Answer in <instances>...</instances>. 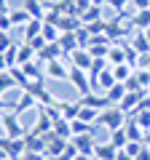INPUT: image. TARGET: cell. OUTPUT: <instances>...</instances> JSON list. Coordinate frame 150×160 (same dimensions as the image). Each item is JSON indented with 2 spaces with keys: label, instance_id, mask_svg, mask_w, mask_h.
Here are the masks:
<instances>
[{
  "label": "cell",
  "instance_id": "17",
  "mask_svg": "<svg viewBox=\"0 0 150 160\" xmlns=\"http://www.w3.org/2000/svg\"><path fill=\"white\" fill-rule=\"evenodd\" d=\"M126 86H123V83H115V86L110 88L107 93H104V96H107V102H110V107H118V104L123 102V96H126Z\"/></svg>",
  "mask_w": 150,
  "mask_h": 160
},
{
  "label": "cell",
  "instance_id": "44",
  "mask_svg": "<svg viewBox=\"0 0 150 160\" xmlns=\"http://www.w3.org/2000/svg\"><path fill=\"white\" fill-rule=\"evenodd\" d=\"M0 160H11V158L6 155V149H3V147H0Z\"/></svg>",
  "mask_w": 150,
  "mask_h": 160
},
{
  "label": "cell",
  "instance_id": "2",
  "mask_svg": "<svg viewBox=\"0 0 150 160\" xmlns=\"http://www.w3.org/2000/svg\"><path fill=\"white\" fill-rule=\"evenodd\" d=\"M126 120H129V115L123 112L121 107H107V109H102L99 112V126H104L107 131H118V128H123L126 126Z\"/></svg>",
  "mask_w": 150,
  "mask_h": 160
},
{
  "label": "cell",
  "instance_id": "28",
  "mask_svg": "<svg viewBox=\"0 0 150 160\" xmlns=\"http://www.w3.org/2000/svg\"><path fill=\"white\" fill-rule=\"evenodd\" d=\"M35 99H38V104H40V107H54L59 96H54L51 91H46V88H40V91L35 93Z\"/></svg>",
  "mask_w": 150,
  "mask_h": 160
},
{
  "label": "cell",
  "instance_id": "43",
  "mask_svg": "<svg viewBox=\"0 0 150 160\" xmlns=\"http://www.w3.org/2000/svg\"><path fill=\"white\" fill-rule=\"evenodd\" d=\"M104 3H110V0H91V6H99V8H102Z\"/></svg>",
  "mask_w": 150,
  "mask_h": 160
},
{
  "label": "cell",
  "instance_id": "32",
  "mask_svg": "<svg viewBox=\"0 0 150 160\" xmlns=\"http://www.w3.org/2000/svg\"><path fill=\"white\" fill-rule=\"evenodd\" d=\"M99 13H102V8H99V6H91V8L81 16V22H83V24H97V22H102Z\"/></svg>",
  "mask_w": 150,
  "mask_h": 160
},
{
  "label": "cell",
  "instance_id": "9",
  "mask_svg": "<svg viewBox=\"0 0 150 160\" xmlns=\"http://www.w3.org/2000/svg\"><path fill=\"white\" fill-rule=\"evenodd\" d=\"M81 104H83V107H94V109H99V112L110 107L107 96H104V93H99V91H88V93H83V96H81Z\"/></svg>",
  "mask_w": 150,
  "mask_h": 160
},
{
  "label": "cell",
  "instance_id": "19",
  "mask_svg": "<svg viewBox=\"0 0 150 160\" xmlns=\"http://www.w3.org/2000/svg\"><path fill=\"white\" fill-rule=\"evenodd\" d=\"M131 48L137 53H150V35L147 32H139L131 38Z\"/></svg>",
  "mask_w": 150,
  "mask_h": 160
},
{
  "label": "cell",
  "instance_id": "26",
  "mask_svg": "<svg viewBox=\"0 0 150 160\" xmlns=\"http://www.w3.org/2000/svg\"><path fill=\"white\" fill-rule=\"evenodd\" d=\"M13 88H19L16 80H13V75L11 72H0V96L8 93V91H13Z\"/></svg>",
  "mask_w": 150,
  "mask_h": 160
},
{
  "label": "cell",
  "instance_id": "36",
  "mask_svg": "<svg viewBox=\"0 0 150 160\" xmlns=\"http://www.w3.org/2000/svg\"><path fill=\"white\" fill-rule=\"evenodd\" d=\"M0 32H13V22H11V13H3V16H0Z\"/></svg>",
  "mask_w": 150,
  "mask_h": 160
},
{
  "label": "cell",
  "instance_id": "15",
  "mask_svg": "<svg viewBox=\"0 0 150 160\" xmlns=\"http://www.w3.org/2000/svg\"><path fill=\"white\" fill-rule=\"evenodd\" d=\"M131 27H137L139 32H150V8L134 13V16H131Z\"/></svg>",
  "mask_w": 150,
  "mask_h": 160
},
{
  "label": "cell",
  "instance_id": "11",
  "mask_svg": "<svg viewBox=\"0 0 150 160\" xmlns=\"http://www.w3.org/2000/svg\"><path fill=\"white\" fill-rule=\"evenodd\" d=\"M115 155L118 149L110 142H97V147H94V160H115Z\"/></svg>",
  "mask_w": 150,
  "mask_h": 160
},
{
  "label": "cell",
  "instance_id": "23",
  "mask_svg": "<svg viewBox=\"0 0 150 160\" xmlns=\"http://www.w3.org/2000/svg\"><path fill=\"white\" fill-rule=\"evenodd\" d=\"M29 19H32V13H29L24 6H22V8H13V11H11V22H13V29H16V27H24V24H27Z\"/></svg>",
  "mask_w": 150,
  "mask_h": 160
},
{
  "label": "cell",
  "instance_id": "10",
  "mask_svg": "<svg viewBox=\"0 0 150 160\" xmlns=\"http://www.w3.org/2000/svg\"><path fill=\"white\" fill-rule=\"evenodd\" d=\"M54 107L59 109V115H62L64 120H75L78 112H81V102H64V99H56Z\"/></svg>",
  "mask_w": 150,
  "mask_h": 160
},
{
  "label": "cell",
  "instance_id": "37",
  "mask_svg": "<svg viewBox=\"0 0 150 160\" xmlns=\"http://www.w3.org/2000/svg\"><path fill=\"white\" fill-rule=\"evenodd\" d=\"M22 160H48V155L46 152H24Z\"/></svg>",
  "mask_w": 150,
  "mask_h": 160
},
{
  "label": "cell",
  "instance_id": "25",
  "mask_svg": "<svg viewBox=\"0 0 150 160\" xmlns=\"http://www.w3.org/2000/svg\"><path fill=\"white\" fill-rule=\"evenodd\" d=\"M110 46H113V43H88V53H91L94 59H107Z\"/></svg>",
  "mask_w": 150,
  "mask_h": 160
},
{
  "label": "cell",
  "instance_id": "34",
  "mask_svg": "<svg viewBox=\"0 0 150 160\" xmlns=\"http://www.w3.org/2000/svg\"><path fill=\"white\" fill-rule=\"evenodd\" d=\"M13 43H16V40L11 38V32H0V53H6Z\"/></svg>",
  "mask_w": 150,
  "mask_h": 160
},
{
  "label": "cell",
  "instance_id": "31",
  "mask_svg": "<svg viewBox=\"0 0 150 160\" xmlns=\"http://www.w3.org/2000/svg\"><path fill=\"white\" fill-rule=\"evenodd\" d=\"M78 120H83V123H97V120H99V109H94V107H83V104H81Z\"/></svg>",
  "mask_w": 150,
  "mask_h": 160
},
{
  "label": "cell",
  "instance_id": "8",
  "mask_svg": "<svg viewBox=\"0 0 150 160\" xmlns=\"http://www.w3.org/2000/svg\"><path fill=\"white\" fill-rule=\"evenodd\" d=\"M29 131L38 133V136H46L48 131H54V120H51V115L46 112V107L38 109V120H35V126L29 128Z\"/></svg>",
  "mask_w": 150,
  "mask_h": 160
},
{
  "label": "cell",
  "instance_id": "16",
  "mask_svg": "<svg viewBox=\"0 0 150 160\" xmlns=\"http://www.w3.org/2000/svg\"><path fill=\"white\" fill-rule=\"evenodd\" d=\"M107 64L115 67V64H126V46H110V53H107Z\"/></svg>",
  "mask_w": 150,
  "mask_h": 160
},
{
  "label": "cell",
  "instance_id": "47",
  "mask_svg": "<svg viewBox=\"0 0 150 160\" xmlns=\"http://www.w3.org/2000/svg\"><path fill=\"white\" fill-rule=\"evenodd\" d=\"M147 93H150V91H147Z\"/></svg>",
  "mask_w": 150,
  "mask_h": 160
},
{
  "label": "cell",
  "instance_id": "24",
  "mask_svg": "<svg viewBox=\"0 0 150 160\" xmlns=\"http://www.w3.org/2000/svg\"><path fill=\"white\" fill-rule=\"evenodd\" d=\"M54 133H56V136H62V139H72V123H70V120H64V118H59L56 123H54Z\"/></svg>",
  "mask_w": 150,
  "mask_h": 160
},
{
  "label": "cell",
  "instance_id": "29",
  "mask_svg": "<svg viewBox=\"0 0 150 160\" xmlns=\"http://www.w3.org/2000/svg\"><path fill=\"white\" fill-rule=\"evenodd\" d=\"M113 75H115L118 83H126V80L134 75V69L129 67V64H115V67H113Z\"/></svg>",
  "mask_w": 150,
  "mask_h": 160
},
{
  "label": "cell",
  "instance_id": "4",
  "mask_svg": "<svg viewBox=\"0 0 150 160\" xmlns=\"http://www.w3.org/2000/svg\"><path fill=\"white\" fill-rule=\"evenodd\" d=\"M46 78H51V80H70V64L64 62V59L46 62Z\"/></svg>",
  "mask_w": 150,
  "mask_h": 160
},
{
  "label": "cell",
  "instance_id": "1",
  "mask_svg": "<svg viewBox=\"0 0 150 160\" xmlns=\"http://www.w3.org/2000/svg\"><path fill=\"white\" fill-rule=\"evenodd\" d=\"M0 128H3V136H8V139H24L27 131H29V128H24V123L19 120V115L13 112V109L3 112V118H0Z\"/></svg>",
  "mask_w": 150,
  "mask_h": 160
},
{
  "label": "cell",
  "instance_id": "35",
  "mask_svg": "<svg viewBox=\"0 0 150 160\" xmlns=\"http://www.w3.org/2000/svg\"><path fill=\"white\" fill-rule=\"evenodd\" d=\"M142 147H145V142H129V144H126L123 149H126V152L131 155V158H137V155L142 152Z\"/></svg>",
  "mask_w": 150,
  "mask_h": 160
},
{
  "label": "cell",
  "instance_id": "30",
  "mask_svg": "<svg viewBox=\"0 0 150 160\" xmlns=\"http://www.w3.org/2000/svg\"><path fill=\"white\" fill-rule=\"evenodd\" d=\"M131 118H134V120L139 123V128L150 131V107H142V109H137V112H134Z\"/></svg>",
  "mask_w": 150,
  "mask_h": 160
},
{
  "label": "cell",
  "instance_id": "6",
  "mask_svg": "<svg viewBox=\"0 0 150 160\" xmlns=\"http://www.w3.org/2000/svg\"><path fill=\"white\" fill-rule=\"evenodd\" d=\"M70 67H78V69H86V72H91V67H94V56L88 53V48H78V51L70 53Z\"/></svg>",
  "mask_w": 150,
  "mask_h": 160
},
{
  "label": "cell",
  "instance_id": "39",
  "mask_svg": "<svg viewBox=\"0 0 150 160\" xmlns=\"http://www.w3.org/2000/svg\"><path fill=\"white\" fill-rule=\"evenodd\" d=\"M131 6L137 11H145V8H150V0H131Z\"/></svg>",
  "mask_w": 150,
  "mask_h": 160
},
{
  "label": "cell",
  "instance_id": "5",
  "mask_svg": "<svg viewBox=\"0 0 150 160\" xmlns=\"http://www.w3.org/2000/svg\"><path fill=\"white\" fill-rule=\"evenodd\" d=\"M70 83L78 88V93H88L91 91V78H88L86 69H78V67H70Z\"/></svg>",
  "mask_w": 150,
  "mask_h": 160
},
{
  "label": "cell",
  "instance_id": "14",
  "mask_svg": "<svg viewBox=\"0 0 150 160\" xmlns=\"http://www.w3.org/2000/svg\"><path fill=\"white\" fill-rule=\"evenodd\" d=\"M35 104H38V99H35V93H29V91H22V96H19V102L13 104V112H16V115H22L24 109H32Z\"/></svg>",
  "mask_w": 150,
  "mask_h": 160
},
{
  "label": "cell",
  "instance_id": "46",
  "mask_svg": "<svg viewBox=\"0 0 150 160\" xmlns=\"http://www.w3.org/2000/svg\"><path fill=\"white\" fill-rule=\"evenodd\" d=\"M0 109H6V107H3V96H0Z\"/></svg>",
  "mask_w": 150,
  "mask_h": 160
},
{
  "label": "cell",
  "instance_id": "7",
  "mask_svg": "<svg viewBox=\"0 0 150 160\" xmlns=\"http://www.w3.org/2000/svg\"><path fill=\"white\" fill-rule=\"evenodd\" d=\"M70 142L75 144V149H78L81 155H94V147H97V142H94V131L78 133V136H72Z\"/></svg>",
  "mask_w": 150,
  "mask_h": 160
},
{
  "label": "cell",
  "instance_id": "38",
  "mask_svg": "<svg viewBox=\"0 0 150 160\" xmlns=\"http://www.w3.org/2000/svg\"><path fill=\"white\" fill-rule=\"evenodd\" d=\"M126 6H131V0H110V8H115V11H123Z\"/></svg>",
  "mask_w": 150,
  "mask_h": 160
},
{
  "label": "cell",
  "instance_id": "45",
  "mask_svg": "<svg viewBox=\"0 0 150 160\" xmlns=\"http://www.w3.org/2000/svg\"><path fill=\"white\" fill-rule=\"evenodd\" d=\"M145 144L150 147V131H145Z\"/></svg>",
  "mask_w": 150,
  "mask_h": 160
},
{
  "label": "cell",
  "instance_id": "12",
  "mask_svg": "<svg viewBox=\"0 0 150 160\" xmlns=\"http://www.w3.org/2000/svg\"><path fill=\"white\" fill-rule=\"evenodd\" d=\"M38 35H43V19H29V22L24 24V38L19 40V43H27V40L38 38Z\"/></svg>",
  "mask_w": 150,
  "mask_h": 160
},
{
  "label": "cell",
  "instance_id": "40",
  "mask_svg": "<svg viewBox=\"0 0 150 160\" xmlns=\"http://www.w3.org/2000/svg\"><path fill=\"white\" fill-rule=\"evenodd\" d=\"M134 160H150V147H147V144L142 147V152H139V155H137Z\"/></svg>",
  "mask_w": 150,
  "mask_h": 160
},
{
  "label": "cell",
  "instance_id": "33",
  "mask_svg": "<svg viewBox=\"0 0 150 160\" xmlns=\"http://www.w3.org/2000/svg\"><path fill=\"white\" fill-rule=\"evenodd\" d=\"M70 123H72V136H78V133H88V131H94L91 128V123H83V120H70Z\"/></svg>",
  "mask_w": 150,
  "mask_h": 160
},
{
  "label": "cell",
  "instance_id": "42",
  "mask_svg": "<svg viewBox=\"0 0 150 160\" xmlns=\"http://www.w3.org/2000/svg\"><path fill=\"white\" fill-rule=\"evenodd\" d=\"M8 69H11V67H8V59L0 53V72H8Z\"/></svg>",
  "mask_w": 150,
  "mask_h": 160
},
{
  "label": "cell",
  "instance_id": "41",
  "mask_svg": "<svg viewBox=\"0 0 150 160\" xmlns=\"http://www.w3.org/2000/svg\"><path fill=\"white\" fill-rule=\"evenodd\" d=\"M115 160H134L131 155L126 152V149H118V155H115Z\"/></svg>",
  "mask_w": 150,
  "mask_h": 160
},
{
  "label": "cell",
  "instance_id": "13",
  "mask_svg": "<svg viewBox=\"0 0 150 160\" xmlns=\"http://www.w3.org/2000/svg\"><path fill=\"white\" fill-rule=\"evenodd\" d=\"M59 46H62V51L70 56L72 51H78V48H81V43H78V35H75V32H62V38H59Z\"/></svg>",
  "mask_w": 150,
  "mask_h": 160
},
{
  "label": "cell",
  "instance_id": "18",
  "mask_svg": "<svg viewBox=\"0 0 150 160\" xmlns=\"http://www.w3.org/2000/svg\"><path fill=\"white\" fill-rule=\"evenodd\" d=\"M126 133H129V142H145V128H139V123L137 120H126Z\"/></svg>",
  "mask_w": 150,
  "mask_h": 160
},
{
  "label": "cell",
  "instance_id": "21",
  "mask_svg": "<svg viewBox=\"0 0 150 160\" xmlns=\"http://www.w3.org/2000/svg\"><path fill=\"white\" fill-rule=\"evenodd\" d=\"M35 59H38V51L29 43H19V67L27 64V62H35Z\"/></svg>",
  "mask_w": 150,
  "mask_h": 160
},
{
  "label": "cell",
  "instance_id": "27",
  "mask_svg": "<svg viewBox=\"0 0 150 160\" xmlns=\"http://www.w3.org/2000/svg\"><path fill=\"white\" fill-rule=\"evenodd\" d=\"M24 8L32 13V19H43L46 11H43V0H24Z\"/></svg>",
  "mask_w": 150,
  "mask_h": 160
},
{
  "label": "cell",
  "instance_id": "20",
  "mask_svg": "<svg viewBox=\"0 0 150 160\" xmlns=\"http://www.w3.org/2000/svg\"><path fill=\"white\" fill-rule=\"evenodd\" d=\"M43 38L48 40V43H59V38H62V27L54 22H43Z\"/></svg>",
  "mask_w": 150,
  "mask_h": 160
},
{
  "label": "cell",
  "instance_id": "22",
  "mask_svg": "<svg viewBox=\"0 0 150 160\" xmlns=\"http://www.w3.org/2000/svg\"><path fill=\"white\" fill-rule=\"evenodd\" d=\"M110 144L115 149H123L129 144V133H126V128H118V131H110V139H107Z\"/></svg>",
  "mask_w": 150,
  "mask_h": 160
},
{
  "label": "cell",
  "instance_id": "3",
  "mask_svg": "<svg viewBox=\"0 0 150 160\" xmlns=\"http://www.w3.org/2000/svg\"><path fill=\"white\" fill-rule=\"evenodd\" d=\"M0 147L6 149V155L11 160H22L24 152H27V144L24 139H8V136H0Z\"/></svg>",
  "mask_w": 150,
  "mask_h": 160
}]
</instances>
